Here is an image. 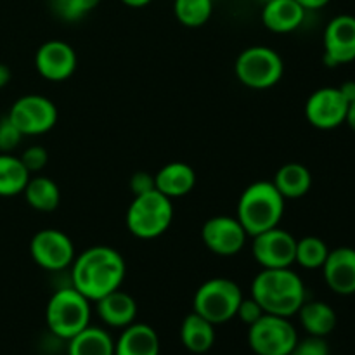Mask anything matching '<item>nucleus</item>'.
I'll use <instances>...</instances> for the list:
<instances>
[{
  "label": "nucleus",
  "instance_id": "33",
  "mask_svg": "<svg viewBox=\"0 0 355 355\" xmlns=\"http://www.w3.org/2000/svg\"><path fill=\"white\" fill-rule=\"evenodd\" d=\"M263 314H266V312L262 311V307H260L259 302H257L255 298L243 297L241 304H239L238 307V312H236V318H238L243 324L252 326L253 322L259 321Z\"/></svg>",
  "mask_w": 355,
  "mask_h": 355
},
{
  "label": "nucleus",
  "instance_id": "23",
  "mask_svg": "<svg viewBox=\"0 0 355 355\" xmlns=\"http://www.w3.org/2000/svg\"><path fill=\"white\" fill-rule=\"evenodd\" d=\"M297 315L309 335L321 336V338L333 333V329L336 328V321H338L331 305L319 300H305Z\"/></svg>",
  "mask_w": 355,
  "mask_h": 355
},
{
  "label": "nucleus",
  "instance_id": "11",
  "mask_svg": "<svg viewBox=\"0 0 355 355\" xmlns=\"http://www.w3.org/2000/svg\"><path fill=\"white\" fill-rule=\"evenodd\" d=\"M297 239L281 227L253 236L252 255L262 269H290L295 263Z\"/></svg>",
  "mask_w": 355,
  "mask_h": 355
},
{
  "label": "nucleus",
  "instance_id": "8",
  "mask_svg": "<svg viewBox=\"0 0 355 355\" xmlns=\"http://www.w3.org/2000/svg\"><path fill=\"white\" fill-rule=\"evenodd\" d=\"M298 342V333L288 318L263 314L248 326V343L255 355H290Z\"/></svg>",
  "mask_w": 355,
  "mask_h": 355
},
{
  "label": "nucleus",
  "instance_id": "29",
  "mask_svg": "<svg viewBox=\"0 0 355 355\" xmlns=\"http://www.w3.org/2000/svg\"><path fill=\"white\" fill-rule=\"evenodd\" d=\"M101 0H55V12L66 21H78L99 6Z\"/></svg>",
  "mask_w": 355,
  "mask_h": 355
},
{
  "label": "nucleus",
  "instance_id": "7",
  "mask_svg": "<svg viewBox=\"0 0 355 355\" xmlns=\"http://www.w3.org/2000/svg\"><path fill=\"white\" fill-rule=\"evenodd\" d=\"M234 73L241 85L253 90H267L281 82L284 75V62L274 49L253 45L238 55Z\"/></svg>",
  "mask_w": 355,
  "mask_h": 355
},
{
  "label": "nucleus",
  "instance_id": "3",
  "mask_svg": "<svg viewBox=\"0 0 355 355\" xmlns=\"http://www.w3.org/2000/svg\"><path fill=\"white\" fill-rule=\"evenodd\" d=\"M286 200L281 196L270 180L253 182L243 191L238 201L236 218L241 222L246 234L257 236L269 229L279 227Z\"/></svg>",
  "mask_w": 355,
  "mask_h": 355
},
{
  "label": "nucleus",
  "instance_id": "38",
  "mask_svg": "<svg viewBox=\"0 0 355 355\" xmlns=\"http://www.w3.org/2000/svg\"><path fill=\"white\" fill-rule=\"evenodd\" d=\"M345 123L349 125V127L352 128V130L355 132V101H354V103H350L349 107H347Z\"/></svg>",
  "mask_w": 355,
  "mask_h": 355
},
{
  "label": "nucleus",
  "instance_id": "28",
  "mask_svg": "<svg viewBox=\"0 0 355 355\" xmlns=\"http://www.w3.org/2000/svg\"><path fill=\"white\" fill-rule=\"evenodd\" d=\"M329 248L321 238L315 236H305L297 239V253H295V263L309 270L321 269L328 259Z\"/></svg>",
  "mask_w": 355,
  "mask_h": 355
},
{
  "label": "nucleus",
  "instance_id": "35",
  "mask_svg": "<svg viewBox=\"0 0 355 355\" xmlns=\"http://www.w3.org/2000/svg\"><path fill=\"white\" fill-rule=\"evenodd\" d=\"M340 92H342V96L345 97L347 103H354L355 101V82L354 80H349V82L342 83V85L338 87Z\"/></svg>",
  "mask_w": 355,
  "mask_h": 355
},
{
  "label": "nucleus",
  "instance_id": "36",
  "mask_svg": "<svg viewBox=\"0 0 355 355\" xmlns=\"http://www.w3.org/2000/svg\"><path fill=\"white\" fill-rule=\"evenodd\" d=\"M305 10H318L322 9L324 6H328L329 0H297Z\"/></svg>",
  "mask_w": 355,
  "mask_h": 355
},
{
  "label": "nucleus",
  "instance_id": "12",
  "mask_svg": "<svg viewBox=\"0 0 355 355\" xmlns=\"http://www.w3.org/2000/svg\"><path fill=\"white\" fill-rule=\"evenodd\" d=\"M245 227L236 217L215 215L201 227V239L211 253L218 257H234L246 245Z\"/></svg>",
  "mask_w": 355,
  "mask_h": 355
},
{
  "label": "nucleus",
  "instance_id": "40",
  "mask_svg": "<svg viewBox=\"0 0 355 355\" xmlns=\"http://www.w3.org/2000/svg\"><path fill=\"white\" fill-rule=\"evenodd\" d=\"M259 2H262V3H266V2H270V0H259Z\"/></svg>",
  "mask_w": 355,
  "mask_h": 355
},
{
  "label": "nucleus",
  "instance_id": "19",
  "mask_svg": "<svg viewBox=\"0 0 355 355\" xmlns=\"http://www.w3.org/2000/svg\"><path fill=\"white\" fill-rule=\"evenodd\" d=\"M156 191L165 194L166 198H184L196 186V173L191 165L184 162L166 163L165 166L155 173Z\"/></svg>",
  "mask_w": 355,
  "mask_h": 355
},
{
  "label": "nucleus",
  "instance_id": "20",
  "mask_svg": "<svg viewBox=\"0 0 355 355\" xmlns=\"http://www.w3.org/2000/svg\"><path fill=\"white\" fill-rule=\"evenodd\" d=\"M114 355H159L158 333L144 322H132L114 342Z\"/></svg>",
  "mask_w": 355,
  "mask_h": 355
},
{
  "label": "nucleus",
  "instance_id": "21",
  "mask_svg": "<svg viewBox=\"0 0 355 355\" xmlns=\"http://www.w3.org/2000/svg\"><path fill=\"white\" fill-rule=\"evenodd\" d=\"M180 342L191 354H207L215 343V324L193 311L180 326Z\"/></svg>",
  "mask_w": 355,
  "mask_h": 355
},
{
  "label": "nucleus",
  "instance_id": "16",
  "mask_svg": "<svg viewBox=\"0 0 355 355\" xmlns=\"http://www.w3.org/2000/svg\"><path fill=\"white\" fill-rule=\"evenodd\" d=\"M322 269L326 284L336 295L355 293V250L350 246L329 250Z\"/></svg>",
  "mask_w": 355,
  "mask_h": 355
},
{
  "label": "nucleus",
  "instance_id": "9",
  "mask_svg": "<svg viewBox=\"0 0 355 355\" xmlns=\"http://www.w3.org/2000/svg\"><path fill=\"white\" fill-rule=\"evenodd\" d=\"M7 116L23 135H42L58 123V107L49 97L26 94L10 106Z\"/></svg>",
  "mask_w": 355,
  "mask_h": 355
},
{
  "label": "nucleus",
  "instance_id": "15",
  "mask_svg": "<svg viewBox=\"0 0 355 355\" xmlns=\"http://www.w3.org/2000/svg\"><path fill=\"white\" fill-rule=\"evenodd\" d=\"M78 58L75 49L62 40H49L35 54V68L47 82H66L75 73Z\"/></svg>",
  "mask_w": 355,
  "mask_h": 355
},
{
  "label": "nucleus",
  "instance_id": "34",
  "mask_svg": "<svg viewBox=\"0 0 355 355\" xmlns=\"http://www.w3.org/2000/svg\"><path fill=\"white\" fill-rule=\"evenodd\" d=\"M128 187H130V191H132V194H134V196L149 193V191L156 189L155 175H153V173H149V172H135L134 175L130 177Z\"/></svg>",
  "mask_w": 355,
  "mask_h": 355
},
{
  "label": "nucleus",
  "instance_id": "2",
  "mask_svg": "<svg viewBox=\"0 0 355 355\" xmlns=\"http://www.w3.org/2000/svg\"><path fill=\"white\" fill-rule=\"evenodd\" d=\"M252 298L266 314L288 318L297 315L307 291L302 277L290 269H262L252 283Z\"/></svg>",
  "mask_w": 355,
  "mask_h": 355
},
{
  "label": "nucleus",
  "instance_id": "26",
  "mask_svg": "<svg viewBox=\"0 0 355 355\" xmlns=\"http://www.w3.org/2000/svg\"><path fill=\"white\" fill-rule=\"evenodd\" d=\"M24 200L33 210L37 211H54L61 203V191L58 184L49 177H30L26 187L23 191Z\"/></svg>",
  "mask_w": 355,
  "mask_h": 355
},
{
  "label": "nucleus",
  "instance_id": "10",
  "mask_svg": "<svg viewBox=\"0 0 355 355\" xmlns=\"http://www.w3.org/2000/svg\"><path fill=\"white\" fill-rule=\"evenodd\" d=\"M30 255L38 267L49 272H61L75 260V245L59 229H42L31 238Z\"/></svg>",
  "mask_w": 355,
  "mask_h": 355
},
{
  "label": "nucleus",
  "instance_id": "30",
  "mask_svg": "<svg viewBox=\"0 0 355 355\" xmlns=\"http://www.w3.org/2000/svg\"><path fill=\"white\" fill-rule=\"evenodd\" d=\"M24 135L17 130L16 125L9 120V116L0 120V153H12L21 144Z\"/></svg>",
  "mask_w": 355,
  "mask_h": 355
},
{
  "label": "nucleus",
  "instance_id": "32",
  "mask_svg": "<svg viewBox=\"0 0 355 355\" xmlns=\"http://www.w3.org/2000/svg\"><path fill=\"white\" fill-rule=\"evenodd\" d=\"M290 355H329V347L321 336L309 335L305 340H298Z\"/></svg>",
  "mask_w": 355,
  "mask_h": 355
},
{
  "label": "nucleus",
  "instance_id": "41",
  "mask_svg": "<svg viewBox=\"0 0 355 355\" xmlns=\"http://www.w3.org/2000/svg\"><path fill=\"white\" fill-rule=\"evenodd\" d=\"M52 2H55V0H52Z\"/></svg>",
  "mask_w": 355,
  "mask_h": 355
},
{
  "label": "nucleus",
  "instance_id": "1",
  "mask_svg": "<svg viewBox=\"0 0 355 355\" xmlns=\"http://www.w3.org/2000/svg\"><path fill=\"white\" fill-rule=\"evenodd\" d=\"M125 276L123 257L111 246H90L71 263V286L94 304L111 291L120 290Z\"/></svg>",
  "mask_w": 355,
  "mask_h": 355
},
{
  "label": "nucleus",
  "instance_id": "18",
  "mask_svg": "<svg viewBox=\"0 0 355 355\" xmlns=\"http://www.w3.org/2000/svg\"><path fill=\"white\" fill-rule=\"evenodd\" d=\"M96 311L101 321L110 328L123 329L135 322L137 302L125 291L116 290L96 302Z\"/></svg>",
  "mask_w": 355,
  "mask_h": 355
},
{
  "label": "nucleus",
  "instance_id": "14",
  "mask_svg": "<svg viewBox=\"0 0 355 355\" xmlns=\"http://www.w3.org/2000/svg\"><path fill=\"white\" fill-rule=\"evenodd\" d=\"M324 64L328 68L355 61V16L340 14L324 30Z\"/></svg>",
  "mask_w": 355,
  "mask_h": 355
},
{
  "label": "nucleus",
  "instance_id": "5",
  "mask_svg": "<svg viewBox=\"0 0 355 355\" xmlns=\"http://www.w3.org/2000/svg\"><path fill=\"white\" fill-rule=\"evenodd\" d=\"M173 220V205L170 198L153 189L134 196L127 210V229L134 238L156 239L165 234Z\"/></svg>",
  "mask_w": 355,
  "mask_h": 355
},
{
  "label": "nucleus",
  "instance_id": "27",
  "mask_svg": "<svg viewBox=\"0 0 355 355\" xmlns=\"http://www.w3.org/2000/svg\"><path fill=\"white\" fill-rule=\"evenodd\" d=\"M214 12V0H173V14L186 28H200Z\"/></svg>",
  "mask_w": 355,
  "mask_h": 355
},
{
  "label": "nucleus",
  "instance_id": "25",
  "mask_svg": "<svg viewBox=\"0 0 355 355\" xmlns=\"http://www.w3.org/2000/svg\"><path fill=\"white\" fill-rule=\"evenodd\" d=\"M31 173L23 165L19 156L0 153V198L23 194Z\"/></svg>",
  "mask_w": 355,
  "mask_h": 355
},
{
  "label": "nucleus",
  "instance_id": "22",
  "mask_svg": "<svg viewBox=\"0 0 355 355\" xmlns=\"http://www.w3.org/2000/svg\"><path fill=\"white\" fill-rule=\"evenodd\" d=\"M272 184L284 200H298L312 187V173L302 163H284L274 175Z\"/></svg>",
  "mask_w": 355,
  "mask_h": 355
},
{
  "label": "nucleus",
  "instance_id": "13",
  "mask_svg": "<svg viewBox=\"0 0 355 355\" xmlns=\"http://www.w3.org/2000/svg\"><path fill=\"white\" fill-rule=\"evenodd\" d=\"M347 107L349 103L338 87H322L312 92L305 103V118L319 130H333L345 123Z\"/></svg>",
  "mask_w": 355,
  "mask_h": 355
},
{
  "label": "nucleus",
  "instance_id": "24",
  "mask_svg": "<svg viewBox=\"0 0 355 355\" xmlns=\"http://www.w3.org/2000/svg\"><path fill=\"white\" fill-rule=\"evenodd\" d=\"M68 355H114V340L106 329L89 324L68 340Z\"/></svg>",
  "mask_w": 355,
  "mask_h": 355
},
{
  "label": "nucleus",
  "instance_id": "31",
  "mask_svg": "<svg viewBox=\"0 0 355 355\" xmlns=\"http://www.w3.org/2000/svg\"><path fill=\"white\" fill-rule=\"evenodd\" d=\"M23 165L26 166V170L30 173H38L45 168L49 162V153L44 146H30L28 149H24L23 155L19 156Z\"/></svg>",
  "mask_w": 355,
  "mask_h": 355
},
{
  "label": "nucleus",
  "instance_id": "39",
  "mask_svg": "<svg viewBox=\"0 0 355 355\" xmlns=\"http://www.w3.org/2000/svg\"><path fill=\"white\" fill-rule=\"evenodd\" d=\"M127 7H134V9H141V7H146L148 3H151L153 0H121Z\"/></svg>",
  "mask_w": 355,
  "mask_h": 355
},
{
  "label": "nucleus",
  "instance_id": "17",
  "mask_svg": "<svg viewBox=\"0 0 355 355\" xmlns=\"http://www.w3.org/2000/svg\"><path fill=\"white\" fill-rule=\"evenodd\" d=\"M305 14L297 0H270L262 7V23L272 33H291L304 24Z\"/></svg>",
  "mask_w": 355,
  "mask_h": 355
},
{
  "label": "nucleus",
  "instance_id": "6",
  "mask_svg": "<svg viewBox=\"0 0 355 355\" xmlns=\"http://www.w3.org/2000/svg\"><path fill=\"white\" fill-rule=\"evenodd\" d=\"M243 291L238 283L227 277H211L205 281L194 293L193 311L210 321L211 324H224L236 318Z\"/></svg>",
  "mask_w": 355,
  "mask_h": 355
},
{
  "label": "nucleus",
  "instance_id": "4",
  "mask_svg": "<svg viewBox=\"0 0 355 355\" xmlns=\"http://www.w3.org/2000/svg\"><path fill=\"white\" fill-rule=\"evenodd\" d=\"M90 304L92 302L87 300L71 284L55 290L45 307V322L49 331L66 342L78 335L90 324Z\"/></svg>",
  "mask_w": 355,
  "mask_h": 355
},
{
  "label": "nucleus",
  "instance_id": "37",
  "mask_svg": "<svg viewBox=\"0 0 355 355\" xmlns=\"http://www.w3.org/2000/svg\"><path fill=\"white\" fill-rule=\"evenodd\" d=\"M10 78H12V73H10L9 66L0 62V89H3L10 82Z\"/></svg>",
  "mask_w": 355,
  "mask_h": 355
}]
</instances>
